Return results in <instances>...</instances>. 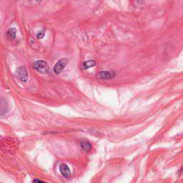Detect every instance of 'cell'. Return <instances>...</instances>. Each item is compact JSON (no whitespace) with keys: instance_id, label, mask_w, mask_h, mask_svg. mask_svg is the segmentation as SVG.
<instances>
[{"instance_id":"7","label":"cell","mask_w":183,"mask_h":183,"mask_svg":"<svg viewBox=\"0 0 183 183\" xmlns=\"http://www.w3.org/2000/svg\"><path fill=\"white\" fill-rule=\"evenodd\" d=\"M95 65H96L95 61L89 60V61L84 62L83 63V65H82V66H83V68L86 70V69H89L92 67H94V66H95Z\"/></svg>"},{"instance_id":"5","label":"cell","mask_w":183,"mask_h":183,"mask_svg":"<svg viewBox=\"0 0 183 183\" xmlns=\"http://www.w3.org/2000/svg\"><path fill=\"white\" fill-rule=\"evenodd\" d=\"M98 76L102 79H112L114 78V73L110 71H102L99 73Z\"/></svg>"},{"instance_id":"10","label":"cell","mask_w":183,"mask_h":183,"mask_svg":"<svg viewBox=\"0 0 183 183\" xmlns=\"http://www.w3.org/2000/svg\"><path fill=\"white\" fill-rule=\"evenodd\" d=\"M33 182H43V181H42V180H33Z\"/></svg>"},{"instance_id":"1","label":"cell","mask_w":183,"mask_h":183,"mask_svg":"<svg viewBox=\"0 0 183 183\" xmlns=\"http://www.w3.org/2000/svg\"><path fill=\"white\" fill-rule=\"evenodd\" d=\"M34 68L41 74H47L49 71V66L43 60H38L34 63Z\"/></svg>"},{"instance_id":"8","label":"cell","mask_w":183,"mask_h":183,"mask_svg":"<svg viewBox=\"0 0 183 183\" xmlns=\"http://www.w3.org/2000/svg\"><path fill=\"white\" fill-rule=\"evenodd\" d=\"M16 33H17V30L15 28H10L7 32V35L11 40H14L16 36Z\"/></svg>"},{"instance_id":"4","label":"cell","mask_w":183,"mask_h":183,"mask_svg":"<svg viewBox=\"0 0 183 183\" xmlns=\"http://www.w3.org/2000/svg\"><path fill=\"white\" fill-rule=\"evenodd\" d=\"M59 172H60L62 175L65 178H69L70 177L71 172L70 169L69 168V167L66 164H62L59 166Z\"/></svg>"},{"instance_id":"3","label":"cell","mask_w":183,"mask_h":183,"mask_svg":"<svg viewBox=\"0 0 183 183\" xmlns=\"http://www.w3.org/2000/svg\"><path fill=\"white\" fill-rule=\"evenodd\" d=\"M68 62V59H62L60 60H59L56 63V65H54V72L56 74H59L62 72V70H64V68L65 67V66L67 65V64Z\"/></svg>"},{"instance_id":"6","label":"cell","mask_w":183,"mask_h":183,"mask_svg":"<svg viewBox=\"0 0 183 183\" xmlns=\"http://www.w3.org/2000/svg\"><path fill=\"white\" fill-rule=\"evenodd\" d=\"M80 145H81L82 150L85 152H89L92 150V148L91 144L85 140L82 141L81 143H80Z\"/></svg>"},{"instance_id":"9","label":"cell","mask_w":183,"mask_h":183,"mask_svg":"<svg viewBox=\"0 0 183 183\" xmlns=\"http://www.w3.org/2000/svg\"><path fill=\"white\" fill-rule=\"evenodd\" d=\"M45 29H43L42 31L40 32H39L37 34V39L38 40H41V39H42L43 37L45 36Z\"/></svg>"},{"instance_id":"2","label":"cell","mask_w":183,"mask_h":183,"mask_svg":"<svg viewBox=\"0 0 183 183\" xmlns=\"http://www.w3.org/2000/svg\"><path fill=\"white\" fill-rule=\"evenodd\" d=\"M15 75L17 79L23 82H26L28 79V73L24 67H19L16 70Z\"/></svg>"},{"instance_id":"11","label":"cell","mask_w":183,"mask_h":183,"mask_svg":"<svg viewBox=\"0 0 183 183\" xmlns=\"http://www.w3.org/2000/svg\"><path fill=\"white\" fill-rule=\"evenodd\" d=\"M35 1H36V2H40L41 1V0H35Z\"/></svg>"}]
</instances>
